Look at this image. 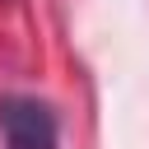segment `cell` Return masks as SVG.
I'll return each instance as SVG.
<instances>
[{
    "mask_svg": "<svg viewBox=\"0 0 149 149\" xmlns=\"http://www.w3.org/2000/svg\"><path fill=\"white\" fill-rule=\"evenodd\" d=\"M0 130H5L9 149H56V135H61L56 112L23 93L0 98Z\"/></svg>",
    "mask_w": 149,
    "mask_h": 149,
    "instance_id": "6da1fadb",
    "label": "cell"
}]
</instances>
